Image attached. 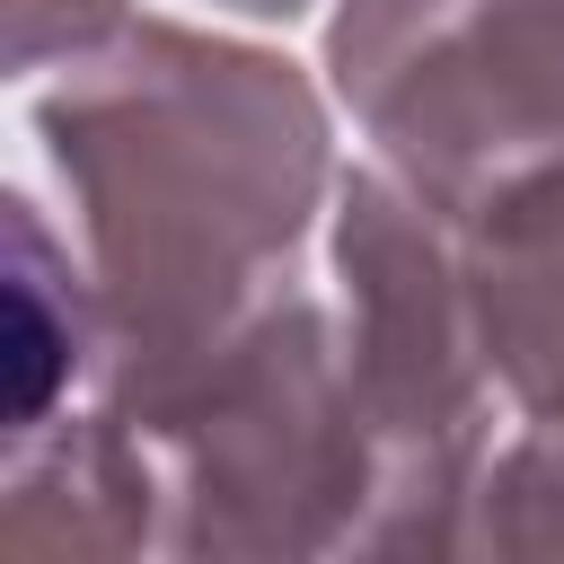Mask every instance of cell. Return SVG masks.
<instances>
[{"label":"cell","instance_id":"obj_5","mask_svg":"<svg viewBox=\"0 0 564 564\" xmlns=\"http://www.w3.org/2000/svg\"><path fill=\"white\" fill-rule=\"evenodd\" d=\"M441 212L458 229L467 308L502 405L520 423H564V159L520 167Z\"/></svg>","mask_w":564,"mask_h":564},{"label":"cell","instance_id":"obj_2","mask_svg":"<svg viewBox=\"0 0 564 564\" xmlns=\"http://www.w3.org/2000/svg\"><path fill=\"white\" fill-rule=\"evenodd\" d=\"M167 502V555H388V458L335 308L282 282L212 344L97 379Z\"/></svg>","mask_w":564,"mask_h":564},{"label":"cell","instance_id":"obj_3","mask_svg":"<svg viewBox=\"0 0 564 564\" xmlns=\"http://www.w3.org/2000/svg\"><path fill=\"white\" fill-rule=\"evenodd\" d=\"M335 326L388 458V555L467 546V502L494 441V361L467 308L449 212L405 185L388 159L352 167L326 212Z\"/></svg>","mask_w":564,"mask_h":564},{"label":"cell","instance_id":"obj_7","mask_svg":"<svg viewBox=\"0 0 564 564\" xmlns=\"http://www.w3.org/2000/svg\"><path fill=\"white\" fill-rule=\"evenodd\" d=\"M238 18H300L308 0H220ZM115 18H132V0H9V70H62L79 44H97Z\"/></svg>","mask_w":564,"mask_h":564},{"label":"cell","instance_id":"obj_4","mask_svg":"<svg viewBox=\"0 0 564 564\" xmlns=\"http://www.w3.org/2000/svg\"><path fill=\"white\" fill-rule=\"evenodd\" d=\"M326 79L432 203L564 159V0H335Z\"/></svg>","mask_w":564,"mask_h":564},{"label":"cell","instance_id":"obj_1","mask_svg":"<svg viewBox=\"0 0 564 564\" xmlns=\"http://www.w3.org/2000/svg\"><path fill=\"white\" fill-rule=\"evenodd\" d=\"M35 132L79 212L97 379L159 370L300 282V247L335 203L326 106L300 62L150 9L35 88Z\"/></svg>","mask_w":564,"mask_h":564},{"label":"cell","instance_id":"obj_6","mask_svg":"<svg viewBox=\"0 0 564 564\" xmlns=\"http://www.w3.org/2000/svg\"><path fill=\"white\" fill-rule=\"evenodd\" d=\"M97 291L88 264L53 247L26 194H9V441L53 423L79 379H97Z\"/></svg>","mask_w":564,"mask_h":564}]
</instances>
